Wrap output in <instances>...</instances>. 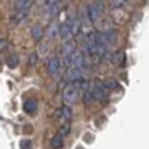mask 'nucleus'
I'll list each match as a JSON object with an SVG mask.
<instances>
[{
	"label": "nucleus",
	"instance_id": "nucleus-1",
	"mask_svg": "<svg viewBox=\"0 0 149 149\" xmlns=\"http://www.w3.org/2000/svg\"><path fill=\"white\" fill-rule=\"evenodd\" d=\"M77 95H79V88L74 84H69L65 87L64 93H62V100L66 104V107L69 105H73L77 101Z\"/></svg>",
	"mask_w": 149,
	"mask_h": 149
},
{
	"label": "nucleus",
	"instance_id": "nucleus-2",
	"mask_svg": "<svg viewBox=\"0 0 149 149\" xmlns=\"http://www.w3.org/2000/svg\"><path fill=\"white\" fill-rule=\"evenodd\" d=\"M102 11H104V3H101V1H94V3H91V4L88 6V8H87V18H88L91 22L98 21L102 14Z\"/></svg>",
	"mask_w": 149,
	"mask_h": 149
},
{
	"label": "nucleus",
	"instance_id": "nucleus-3",
	"mask_svg": "<svg viewBox=\"0 0 149 149\" xmlns=\"http://www.w3.org/2000/svg\"><path fill=\"white\" fill-rule=\"evenodd\" d=\"M59 66H61V61L57 55H51L48 57L47 62H46V69H47V73L48 74H55L59 70Z\"/></svg>",
	"mask_w": 149,
	"mask_h": 149
},
{
	"label": "nucleus",
	"instance_id": "nucleus-4",
	"mask_svg": "<svg viewBox=\"0 0 149 149\" xmlns=\"http://www.w3.org/2000/svg\"><path fill=\"white\" fill-rule=\"evenodd\" d=\"M44 8L47 10V13H48V15H51V17H54V15H57L59 11H61V6H62V3L61 1H55V0H53V1H46L44 3Z\"/></svg>",
	"mask_w": 149,
	"mask_h": 149
},
{
	"label": "nucleus",
	"instance_id": "nucleus-5",
	"mask_svg": "<svg viewBox=\"0 0 149 149\" xmlns=\"http://www.w3.org/2000/svg\"><path fill=\"white\" fill-rule=\"evenodd\" d=\"M66 79L69 80V81H72V83H76V81L81 80V69L74 68V66L69 68L68 72H66Z\"/></svg>",
	"mask_w": 149,
	"mask_h": 149
},
{
	"label": "nucleus",
	"instance_id": "nucleus-6",
	"mask_svg": "<svg viewBox=\"0 0 149 149\" xmlns=\"http://www.w3.org/2000/svg\"><path fill=\"white\" fill-rule=\"evenodd\" d=\"M33 1H29V0H19V1H15L14 3V7H15V11L19 13V11H28L31 10Z\"/></svg>",
	"mask_w": 149,
	"mask_h": 149
},
{
	"label": "nucleus",
	"instance_id": "nucleus-7",
	"mask_svg": "<svg viewBox=\"0 0 149 149\" xmlns=\"http://www.w3.org/2000/svg\"><path fill=\"white\" fill-rule=\"evenodd\" d=\"M31 35H32L33 40L40 42V40H42V37H43V35H44L42 25H40V24H35V25L32 26V29H31Z\"/></svg>",
	"mask_w": 149,
	"mask_h": 149
},
{
	"label": "nucleus",
	"instance_id": "nucleus-8",
	"mask_svg": "<svg viewBox=\"0 0 149 149\" xmlns=\"http://www.w3.org/2000/svg\"><path fill=\"white\" fill-rule=\"evenodd\" d=\"M28 14H29L28 11H19V13L15 11V14H14L13 18H11V22H13L14 25H19L21 22H24L28 18Z\"/></svg>",
	"mask_w": 149,
	"mask_h": 149
},
{
	"label": "nucleus",
	"instance_id": "nucleus-9",
	"mask_svg": "<svg viewBox=\"0 0 149 149\" xmlns=\"http://www.w3.org/2000/svg\"><path fill=\"white\" fill-rule=\"evenodd\" d=\"M37 109V101L35 98H31V100H26L24 102V111L26 113H33V112Z\"/></svg>",
	"mask_w": 149,
	"mask_h": 149
},
{
	"label": "nucleus",
	"instance_id": "nucleus-10",
	"mask_svg": "<svg viewBox=\"0 0 149 149\" xmlns=\"http://www.w3.org/2000/svg\"><path fill=\"white\" fill-rule=\"evenodd\" d=\"M86 65V57L83 53H77L74 54V62L73 66L74 68H79V69H83V66Z\"/></svg>",
	"mask_w": 149,
	"mask_h": 149
},
{
	"label": "nucleus",
	"instance_id": "nucleus-11",
	"mask_svg": "<svg viewBox=\"0 0 149 149\" xmlns=\"http://www.w3.org/2000/svg\"><path fill=\"white\" fill-rule=\"evenodd\" d=\"M62 54H64V57H68V55L74 54V43L64 42V44H62Z\"/></svg>",
	"mask_w": 149,
	"mask_h": 149
},
{
	"label": "nucleus",
	"instance_id": "nucleus-12",
	"mask_svg": "<svg viewBox=\"0 0 149 149\" xmlns=\"http://www.w3.org/2000/svg\"><path fill=\"white\" fill-rule=\"evenodd\" d=\"M51 145H53L54 149H59L62 148V145H64V137L62 135H55L53 139H51Z\"/></svg>",
	"mask_w": 149,
	"mask_h": 149
},
{
	"label": "nucleus",
	"instance_id": "nucleus-13",
	"mask_svg": "<svg viewBox=\"0 0 149 149\" xmlns=\"http://www.w3.org/2000/svg\"><path fill=\"white\" fill-rule=\"evenodd\" d=\"M18 62H19V58L17 57L15 54H11L10 57H8V59H7V65H8V68H11V69L17 68Z\"/></svg>",
	"mask_w": 149,
	"mask_h": 149
},
{
	"label": "nucleus",
	"instance_id": "nucleus-14",
	"mask_svg": "<svg viewBox=\"0 0 149 149\" xmlns=\"http://www.w3.org/2000/svg\"><path fill=\"white\" fill-rule=\"evenodd\" d=\"M112 62L113 64H123V61H124V53L123 51H117L112 55Z\"/></svg>",
	"mask_w": 149,
	"mask_h": 149
},
{
	"label": "nucleus",
	"instance_id": "nucleus-15",
	"mask_svg": "<svg viewBox=\"0 0 149 149\" xmlns=\"http://www.w3.org/2000/svg\"><path fill=\"white\" fill-rule=\"evenodd\" d=\"M61 113H62V119L66 123H69L70 117H72V109H70V107H64L61 109Z\"/></svg>",
	"mask_w": 149,
	"mask_h": 149
},
{
	"label": "nucleus",
	"instance_id": "nucleus-16",
	"mask_svg": "<svg viewBox=\"0 0 149 149\" xmlns=\"http://www.w3.org/2000/svg\"><path fill=\"white\" fill-rule=\"evenodd\" d=\"M102 83H104L107 90H115V88H117V81L115 79H107V80H104Z\"/></svg>",
	"mask_w": 149,
	"mask_h": 149
},
{
	"label": "nucleus",
	"instance_id": "nucleus-17",
	"mask_svg": "<svg viewBox=\"0 0 149 149\" xmlns=\"http://www.w3.org/2000/svg\"><path fill=\"white\" fill-rule=\"evenodd\" d=\"M93 101H94V95H93V93H91L90 90L84 91V94H83V102H84V105H90Z\"/></svg>",
	"mask_w": 149,
	"mask_h": 149
},
{
	"label": "nucleus",
	"instance_id": "nucleus-18",
	"mask_svg": "<svg viewBox=\"0 0 149 149\" xmlns=\"http://www.w3.org/2000/svg\"><path fill=\"white\" fill-rule=\"evenodd\" d=\"M57 32H59L58 26H57V24H51L50 26H48V31H47V36L51 39V37H55V35H57Z\"/></svg>",
	"mask_w": 149,
	"mask_h": 149
},
{
	"label": "nucleus",
	"instance_id": "nucleus-19",
	"mask_svg": "<svg viewBox=\"0 0 149 149\" xmlns=\"http://www.w3.org/2000/svg\"><path fill=\"white\" fill-rule=\"evenodd\" d=\"M70 131V124L69 123H65L64 126H61V128H59V135H62V137H65L66 134Z\"/></svg>",
	"mask_w": 149,
	"mask_h": 149
},
{
	"label": "nucleus",
	"instance_id": "nucleus-20",
	"mask_svg": "<svg viewBox=\"0 0 149 149\" xmlns=\"http://www.w3.org/2000/svg\"><path fill=\"white\" fill-rule=\"evenodd\" d=\"M73 62H74V54L68 55V57H64V64L66 65V66L72 68V66H73Z\"/></svg>",
	"mask_w": 149,
	"mask_h": 149
},
{
	"label": "nucleus",
	"instance_id": "nucleus-21",
	"mask_svg": "<svg viewBox=\"0 0 149 149\" xmlns=\"http://www.w3.org/2000/svg\"><path fill=\"white\" fill-rule=\"evenodd\" d=\"M36 62H37V54L36 53H31L29 58H28V64L31 65V66H35Z\"/></svg>",
	"mask_w": 149,
	"mask_h": 149
},
{
	"label": "nucleus",
	"instance_id": "nucleus-22",
	"mask_svg": "<svg viewBox=\"0 0 149 149\" xmlns=\"http://www.w3.org/2000/svg\"><path fill=\"white\" fill-rule=\"evenodd\" d=\"M19 146H21V149H31L32 148V142H31V139H22Z\"/></svg>",
	"mask_w": 149,
	"mask_h": 149
},
{
	"label": "nucleus",
	"instance_id": "nucleus-23",
	"mask_svg": "<svg viewBox=\"0 0 149 149\" xmlns=\"http://www.w3.org/2000/svg\"><path fill=\"white\" fill-rule=\"evenodd\" d=\"M124 4V1H112L111 6H113V8H117V7H120V6Z\"/></svg>",
	"mask_w": 149,
	"mask_h": 149
},
{
	"label": "nucleus",
	"instance_id": "nucleus-24",
	"mask_svg": "<svg viewBox=\"0 0 149 149\" xmlns=\"http://www.w3.org/2000/svg\"><path fill=\"white\" fill-rule=\"evenodd\" d=\"M4 47H7V40H6V39H1V40H0V50Z\"/></svg>",
	"mask_w": 149,
	"mask_h": 149
}]
</instances>
